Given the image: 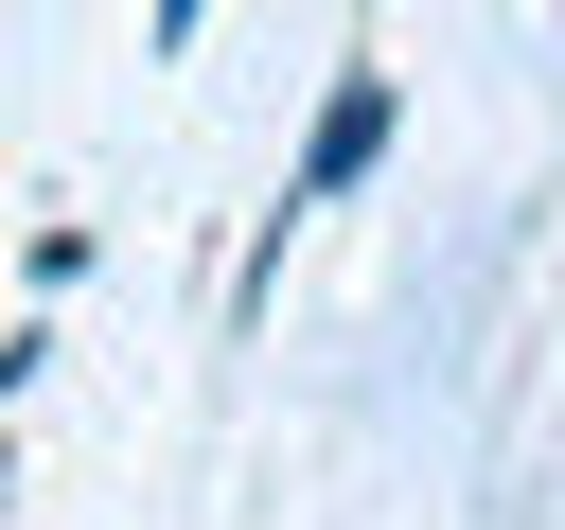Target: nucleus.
I'll return each instance as SVG.
<instances>
[{
	"label": "nucleus",
	"mask_w": 565,
	"mask_h": 530,
	"mask_svg": "<svg viewBox=\"0 0 565 530\" xmlns=\"http://www.w3.org/2000/svg\"><path fill=\"white\" fill-rule=\"evenodd\" d=\"M388 106H406L388 71H335V106H318V141H300V177H282V230H300V212H335V194L388 159Z\"/></svg>",
	"instance_id": "nucleus-1"
},
{
	"label": "nucleus",
	"mask_w": 565,
	"mask_h": 530,
	"mask_svg": "<svg viewBox=\"0 0 565 530\" xmlns=\"http://www.w3.org/2000/svg\"><path fill=\"white\" fill-rule=\"evenodd\" d=\"M194 18H212V0H159V53H194Z\"/></svg>",
	"instance_id": "nucleus-2"
},
{
	"label": "nucleus",
	"mask_w": 565,
	"mask_h": 530,
	"mask_svg": "<svg viewBox=\"0 0 565 530\" xmlns=\"http://www.w3.org/2000/svg\"><path fill=\"white\" fill-rule=\"evenodd\" d=\"M18 371H35V336H0V406H18Z\"/></svg>",
	"instance_id": "nucleus-3"
}]
</instances>
